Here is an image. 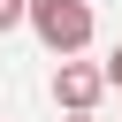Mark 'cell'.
<instances>
[{
    "mask_svg": "<svg viewBox=\"0 0 122 122\" xmlns=\"http://www.w3.org/2000/svg\"><path fill=\"white\" fill-rule=\"evenodd\" d=\"M30 30L53 53H84L92 46V0H30Z\"/></svg>",
    "mask_w": 122,
    "mask_h": 122,
    "instance_id": "obj_1",
    "label": "cell"
},
{
    "mask_svg": "<svg viewBox=\"0 0 122 122\" xmlns=\"http://www.w3.org/2000/svg\"><path fill=\"white\" fill-rule=\"evenodd\" d=\"M99 92H107V69H92V61H69V53H61V69H53V99H61V107H92Z\"/></svg>",
    "mask_w": 122,
    "mask_h": 122,
    "instance_id": "obj_2",
    "label": "cell"
},
{
    "mask_svg": "<svg viewBox=\"0 0 122 122\" xmlns=\"http://www.w3.org/2000/svg\"><path fill=\"white\" fill-rule=\"evenodd\" d=\"M15 23H30V0H0V30H15Z\"/></svg>",
    "mask_w": 122,
    "mask_h": 122,
    "instance_id": "obj_3",
    "label": "cell"
},
{
    "mask_svg": "<svg viewBox=\"0 0 122 122\" xmlns=\"http://www.w3.org/2000/svg\"><path fill=\"white\" fill-rule=\"evenodd\" d=\"M99 69H107V92H122V46H114V53L99 61Z\"/></svg>",
    "mask_w": 122,
    "mask_h": 122,
    "instance_id": "obj_4",
    "label": "cell"
},
{
    "mask_svg": "<svg viewBox=\"0 0 122 122\" xmlns=\"http://www.w3.org/2000/svg\"><path fill=\"white\" fill-rule=\"evenodd\" d=\"M69 122H92V107H69Z\"/></svg>",
    "mask_w": 122,
    "mask_h": 122,
    "instance_id": "obj_5",
    "label": "cell"
}]
</instances>
